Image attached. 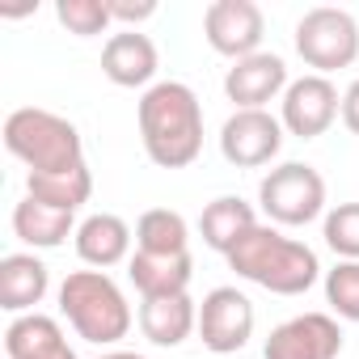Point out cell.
<instances>
[{
	"label": "cell",
	"mask_w": 359,
	"mask_h": 359,
	"mask_svg": "<svg viewBox=\"0 0 359 359\" xmlns=\"http://www.w3.org/2000/svg\"><path fill=\"white\" fill-rule=\"evenodd\" d=\"M266 359H338L342 355V330L330 313H300L271 330Z\"/></svg>",
	"instance_id": "11"
},
{
	"label": "cell",
	"mask_w": 359,
	"mask_h": 359,
	"mask_svg": "<svg viewBox=\"0 0 359 359\" xmlns=\"http://www.w3.org/2000/svg\"><path fill=\"white\" fill-rule=\"evenodd\" d=\"M342 123H346V127L359 135V81H355V85L342 93Z\"/></svg>",
	"instance_id": "27"
},
{
	"label": "cell",
	"mask_w": 359,
	"mask_h": 359,
	"mask_svg": "<svg viewBox=\"0 0 359 359\" xmlns=\"http://www.w3.org/2000/svg\"><path fill=\"white\" fill-rule=\"evenodd\" d=\"M296 51L309 68H317V76L351 68L359 60V26L346 9H309L296 22Z\"/></svg>",
	"instance_id": "6"
},
{
	"label": "cell",
	"mask_w": 359,
	"mask_h": 359,
	"mask_svg": "<svg viewBox=\"0 0 359 359\" xmlns=\"http://www.w3.org/2000/svg\"><path fill=\"white\" fill-rule=\"evenodd\" d=\"M131 250V229L123 216H110V212H97L89 216L81 229H76V254L81 262L106 271V266H118Z\"/></svg>",
	"instance_id": "19"
},
{
	"label": "cell",
	"mask_w": 359,
	"mask_h": 359,
	"mask_svg": "<svg viewBox=\"0 0 359 359\" xmlns=\"http://www.w3.org/2000/svg\"><path fill=\"white\" fill-rule=\"evenodd\" d=\"M5 148L22 165H30V173H68L85 165L81 131L39 106H22L5 118Z\"/></svg>",
	"instance_id": "4"
},
{
	"label": "cell",
	"mask_w": 359,
	"mask_h": 359,
	"mask_svg": "<svg viewBox=\"0 0 359 359\" xmlns=\"http://www.w3.org/2000/svg\"><path fill=\"white\" fill-rule=\"evenodd\" d=\"M51 287L47 266L34 254H9L0 258V309L5 313H34V304H43Z\"/></svg>",
	"instance_id": "16"
},
{
	"label": "cell",
	"mask_w": 359,
	"mask_h": 359,
	"mask_svg": "<svg viewBox=\"0 0 359 359\" xmlns=\"http://www.w3.org/2000/svg\"><path fill=\"white\" fill-rule=\"evenodd\" d=\"M127 275L144 300L148 296H182L191 287L195 258L191 254H144V250H135Z\"/></svg>",
	"instance_id": "17"
},
{
	"label": "cell",
	"mask_w": 359,
	"mask_h": 359,
	"mask_svg": "<svg viewBox=\"0 0 359 359\" xmlns=\"http://www.w3.org/2000/svg\"><path fill=\"white\" fill-rule=\"evenodd\" d=\"M140 140L152 165L187 169L203 152V106L191 85L161 81L140 97Z\"/></svg>",
	"instance_id": "1"
},
{
	"label": "cell",
	"mask_w": 359,
	"mask_h": 359,
	"mask_svg": "<svg viewBox=\"0 0 359 359\" xmlns=\"http://www.w3.org/2000/svg\"><path fill=\"white\" fill-rule=\"evenodd\" d=\"M338 114H342V97H338L334 81L313 72V76H300V81L287 85L279 123H283V131H292L296 140H317V135L330 131V123H334Z\"/></svg>",
	"instance_id": "9"
},
{
	"label": "cell",
	"mask_w": 359,
	"mask_h": 359,
	"mask_svg": "<svg viewBox=\"0 0 359 359\" xmlns=\"http://www.w3.org/2000/svg\"><path fill=\"white\" fill-rule=\"evenodd\" d=\"M321 237L342 262H359V203H338L334 212H325Z\"/></svg>",
	"instance_id": "23"
},
{
	"label": "cell",
	"mask_w": 359,
	"mask_h": 359,
	"mask_svg": "<svg viewBox=\"0 0 359 359\" xmlns=\"http://www.w3.org/2000/svg\"><path fill=\"white\" fill-rule=\"evenodd\" d=\"M55 18L60 26H68V34L76 39H93L102 30H110V9H106V0H60L55 5Z\"/></svg>",
	"instance_id": "24"
},
{
	"label": "cell",
	"mask_w": 359,
	"mask_h": 359,
	"mask_svg": "<svg viewBox=\"0 0 359 359\" xmlns=\"http://www.w3.org/2000/svg\"><path fill=\"white\" fill-rule=\"evenodd\" d=\"M224 93H229V102H237V110H266V102L287 93V64L271 51L245 55L229 68Z\"/></svg>",
	"instance_id": "12"
},
{
	"label": "cell",
	"mask_w": 359,
	"mask_h": 359,
	"mask_svg": "<svg viewBox=\"0 0 359 359\" xmlns=\"http://www.w3.org/2000/svg\"><path fill=\"white\" fill-rule=\"evenodd\" d=\"M26 195L39 199V203H47V208L76 212L93 195V173H89V165L68 169V173H30L26 177Z\"/></svg>",
	"instance_id": "21"
},
{
	"label": "cell",
	"mask_w": 359,
	"mask_h": 359,
	"mask_svg": "<svg viewBox=\"0 0 359 359\" xmlns=\"http://www.w3.org/2000/svg\"><path fill=\"white\" fill-rule=\"evenodd\" d=\"M283 148V123L271 110H237L220 127V152L237 169L271 165Z\"/></svg>",
	"instance_id": "7"
},
{
	"label": "cell",
	"mask_w": 359,
	"mask_h": 359,
	"mask_svg": "<svg viewBox=\"0 0 359 359\" xmlns=\"http://www.w3.org/2000/svg\"><path fill=\"white\" fill-rule=\"evenodd\" d=\"M254 229H258V216H254V208H250L245 199H237V195L212 199V203L203 208V216H199L203 241H208L216 254H224V258H229Z\"/></svg>",
	"instance_id": "18"
},
{
	"label": "cell",
	"mask_w": 359,
	"mask_h": 359,
	"mask_svg": "<svg viewBox=\"0 0 359 359\" xmlns=\"http://www.w3.org/2000/svg\"><path fill=\"white\" fill-rule=\"evenodd\" d=\"M254 334V304L237 287H212L199 304V338L216 355H233Z\"/></svg>",
	"instance_id": "8"
},
{
	"label": "cell",
	"mask_w": 359,
	"mask_h": 359,
	"mask_svg": "<svg viewBox=\"0 0 359 359\" xmlns=\"http://www.w3.org/2000/svg\"><path fill=\"white\" fill-rule=\"evenodd\" d=\"M102 72L123 85V89H140L156 76V43L140 30H123L110 34L102 47Z\"/></svg>",
	"instance_id": "13"
},
{
	"label": "cell",
	"mask_w": 359,
	"mask_h": 359,
	"mask_svg": "<svg viewBox=\"0 0 359 359\" xmlns=\"http://www.w3.org/2000/svg\"><path fill=\"white\" fill-rule=\"evenodd\" d=\"M135 245L144 254H191V229H187V220L177 212L152 208L135 224Z\"/></svg>",
	"instance_id": "22"
},
{
	"label": "cell",
	"mask_w": 359,
	"mask_h": 359,
	"mask_svg": "<svg viewBox=\"0 0 359 359\" xmlns=\"http://www.w3.org/2000/svg\"><path fill=\"white\" fill-rule=\"evenodd\" d=\"M258 203L275 224L300 229V224H309L325 212V177L304 161H287V165H279L262 177Z\"/></svg>",
	"instance_id": "5"
},
{
	"label": "cell",
	"mask_w": 359,
	"mask_h": 359,
	"mask_svg": "<svg viewBox=\"0 0 359 359\" xmlns=\"http://www.w3.org/2000/svg\"><path fill=\"white\" fill-rule=\"evenodd\" d=\"M106 9H110L114 22H123V26L135 30V22H148L156 13V0H106Z\"/></svg>",
	"instance_id": "26"
},
{
	"label": "cell",
	"mask_w": 359,
	"mask_h": 359,
	"mask_svg": "<svg viewBox=\"0 0 359 359\" xmlns=\"http://www.w3.org/2000/svg\"><path fill=\"white\" fill-rule=\"evenodd\" d=\"M60 313L85 342L97 346H110L131 330V304L106 271H72L60 283Z\"/></svg>",
	"instance_id": "3"
},
{
	"label": "cell",
	"mask_w": 359,
	"mask_h": 359,
	"mask_svg": "<svg viewBox=\"0 0 359 359\" xmlns=\"http://www.w3.org/2000/svg\"><path fill=\"white\" fill-rule=\"evenodd\" d=\"M5 355L9 359H76V351L68 346L60 321L47 317V313L13 317L9 330H5Z\"/></svg>",
	"instance_id": "14"
},
{
	"label": "cell",
	"mask_w": 359,
	"mask_h": 359,
	"mask_svg": "<svg viewBox=\"0 0 359 359\" xmlns=\"http://www.w3.org/2000/svg\"><path fill=\"white\" fill-rule=\"evenodd\" d=\"M102 359H144V355H135V351H110V355H102Z\"/></svg>",
	"instance_id": "28"
},
{
	"label": "cell",
	"mask_w": 359,
	"mask_h": 359,
	"mask_svg": "<svg viewBox=\"0 0 359 359\" xmlns=\"http://www.w3.org/2000/svg\"><path fill=\"white\" fill-rule=\"evenodd\" d=\"M325 300L342 321H359V262H338L325 271Z\"/></svg>",
	"instance_id": "25"
},
{
	"label": "cell",
	"mask_w": 359,
	"mask_h": 359,
	"mask_svg": "<svg viewBox=\"0 0 359 359\" xmlns=\"http://www.w3.org/2000/svg\"><path fill=\"white\" fill-rule=\"evenodd\" d=\"M203 30H208L212 51H220L237 64L245 55H258L262 34H266V18L254 0H216L203 13Z\"/></svg>",
	"instance_id": "10"
},
{
	"label": "cell",
	"mask_w": 359,
	"mask_h": 359,
	"mask_svg": "<svg viewBox=\"0 0 359 359\" xmlns=\"http://www.w3.org/2000/svg\"><path fill=\"white\" fill-rule=\"evenodd\" d=\"M229 266L241 279H250V283H258V287H266L275 296H304L317 283V275H321L317 254L304 241H292V237H283L271 224H258L229 254Z\"/></svg>",
	"instance_id": "2"
},
{
	"label": "cell",
	"mask_w": 359,
	"mask_h": 359,
	"mask_svg": "<svg viewBox=\"0 0 359 359\" xmlns=\"http://www.w3.org/2000/svg\"><path fill=\"white\" fill-rule=\"evenodd\" d=\"M13 233L34 245V250H55L64 245L68 237H76V224H72V212H60V208H47L39 199H22L13 208Z\"/></svg>",
	"instance_id": "20"
},
{
	"label": "cell",
	"mask_w": 359,
	"mask_h": 359,
	"mask_svg": "<svg viewBox=\"0 0 359 359\" xmlns=\"http://www.w3.org/2000/svg\"><path fill=\"white\" fill-rule=\"evenodd\" d=\"M140 330L156 346L187 342L191 330H199V309H195L191 292H182V296H148L140 304Z\"/></svg>",
	"instance_id": "15"
}]
</instances>
